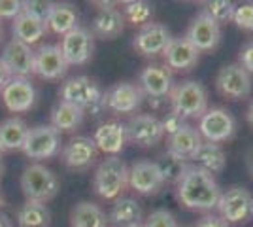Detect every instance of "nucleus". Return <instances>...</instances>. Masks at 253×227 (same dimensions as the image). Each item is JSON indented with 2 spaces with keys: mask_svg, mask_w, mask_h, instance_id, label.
I'll return each mask as SVG.
<instances>
[{
  "mask_svg": "<svg viewBox=\"0 0 253 227\" xmlns=\"http://www.w3.org/2000/svg\"><path fill=\"white\" fill-rule=\"evenodd\" d=\"M176 197L189 210L211 212L213 208H217L221 187L217 185L211 174L195 165H189L181 180L176 184Z\"/></svg>",
  "mask_w": 253,
  "mask_h": 227,
  "instance_id": "1",
  "label": "nucleus"
},
{
  "mask_svg": "<svg viewBox=\"0 0 253 227\" xmlns=\"http://www.w3.org/2000/svg\"><path fill=\"white\" fill-rule=\"evenodd\" d=\"M59 100L74 104L80 110H84L85 114L91 112L98 116L102 110H106L104 93L100 86L89 76H74L64 80L59 89Z\"/></svg>",
  "mask_w": 253,
  "mask_h": 227,
  "instance_id": "2",
  "label": "nucleus"
},
{
  "mask_svg": "<svg viewBox=\"0 0 253 227\" xmlns=\"http://www.w3.org/2000/svg\"><path fill=\"white\" fill-rule=\"evenodd\" d=\"M93 187L104 201H117L128 187V167L119 155L104 157L96 165Z\"/></svg>",
  "mask_w": 253,
  "mask_h": 227,
  "instance_id": "3",
  "label": "nucleus"
},
{
  "mask_svg": "<svg viewBox=\"0 0 253 227\" xmlns=\"http://www.w3.org/2000/svg\"><path fill=\"white\" fill-rule=\"evenodd\" d=\"M169 102L170 112L181 119H201L208 110V93L201 82L185 80L172 87Z\"/></svg>",
  "mask_w": 253,
  "mask_h": 227,
  "instance_id": "4",
  "label": "nucleus"
},
{
  "mask_svg": "<svg viewBox=\"0 0 253 227\" xmlns=\"http://www.w3.org/2000/svg\"><path fill=\"white\" fill-rule=\"evenodd\" d=\"M59 176L42 163H31L21 174V189L27 201L49 203L59 193Z\"/></svg>",
  "mask_w": 253,
  "mask_h": 227,
  "instance_id": "5",
  "label": "nucleus"
},
{
  "mask_svg": "<svg viewBox=\"0 0 253 227\" xmlns=\"http://www.w3.org/2000/svg\"><path fill=\"white\" fill-rule=\"evenodd\" d=\"M61 133L55 129L53 125H36L29 129L27 140L23 144V153L34 163L51 159L59 155L63 146H61Z\"/></svg>",
  "mask_w": 253,
  "mask_h": 227,
  "instance_id": "6",
  "label": "nucleus"
},
{
  "mask_svg": "<svg viewBox=\"0 0 253 227\" xmlns=\"http://www.w3.org/2000/svg\"><path fill=\"white\" fill-rule=\"evenodd\" d=\"M219 218L227 224H246L253 218V193L242 185H232L221 191L217 203Z\"/></svg>",
  "mask_w": 253,
  "mask_h": 227,
  "instance_id": "7",
  "label": "nucleus"
},
{
  "mask_svg": "<svg viewBox=\"0 0 253 227\" xmlns=\"http://www.w3.org/2000/svg\"><path fill=\"white\" fill-rule=\"evenodd\" d=\"M215 89L229 100H242L252 95V74L238 63H231L219 68L215 76Z\"/></svg>",
  "mask_w": 253,
  "mask_h": 227,
  "instance_id": "8",
  "label": "nucleus"
},
{
  "mask_svg": "<svg viewBox=\"0 0 253 227\" xmlns=\"http://www.w3.org/2000/svg\"><path fill=\"white\" fill-rule=\"evenodd\" d=\"M144 97L146 95L138 84L117 82L104 93V104L106 110L117 116H130V114L136 116V112L144 102Z\"/></svg>",
  "mask_w": 253,
  "mask_h": 227,
  "instance_id": "9",
  "label": "nucleus"
},
{
  "mask_svg": "<svg viewBox=\"0 0 253 227\" xmlns=\"http://www.w3.org/2000/svg\"><path fill=\"white\" fill-rule=\"evenodd\" d=\"M125 129H126V142L134 144L138 148H153L165 136L163 123L153 114H136V116H130V119L125 123Z\"/></svg>",
  "mask_w": 253,
  "mask_h": 227,
  "instance_id": "10",
  "label": "nucleus"
},
{
  "mask_svg": "<svg viewBox=\"0 0 253 227\" xmlns=\"http://www.w3.org/2000/svg\"><path fill=\"white\" fill-rule=\"evenodd\" d=\"M197 129L201 133L202 140L221 144L234 136L236 121L231 112H227L225 108H208L206 114L199 119Z\"/></svg>",
  "mask_w": 253,
  "mask_h": 227,
  "instance_id": "11",
  "label": "nucleus"
},
{
  "mask_svg": "<svg viewBox=\"0 0 253 227\" xmlns=\"http://www.w3.org/2000/svg\"><path fill=\"white\" fill-rule=\"evenodd\" d=\"M199 51H213L221 42V25L211 19L204 10H201L191 19L187 31L183 34Z\"/></svg>",
  "mask_w": 253,
  "mask_h": 227,
  "instance_id": "12",
  "label": "nucleus"
},
{
  "mask_svg": "<svg viewBox=\"0 0 253 227\" xmlns=\"http://www.w3.org/2000/svg\"><path fill=\"white\" fill-rule=\"evenodd\" d=\"M98 148L93 138L78 135L72 136L61 150V161L70 171H87L96 163Z\"/></svg>",
  "mask_w": 253,
  "mask_h": 227,
  "instance_id": "13",
  "label": "nucleus"
},
{
  "mask_svg": "<svg viewBox=\"0 0 253 227\" xmlns=\"http://www.w3.org/2000/svg\"><path fill=\"white\" fill-rule=\"evenodd\" d=\"M61 51L68 66H80L91 61L93 49H95V36L89 29L78 27L68 34H64L61 44H59Z\"/></svg>",
  "mask_w": 253,
  "mask_h": 227,
  "instance_id": "14",
  "label": "nucleus"
},
{
  "mask_svg": "<svg viewBox=\"0 0 253 227\" xmlns=\"http://www.w3.org/2000/svg\"><path fill=\"white\" fill-rule=\"evenodd\" d=\"M0 100L11 114H25L36 104V87L29 78H10L0 91Z\"/></svg>",
  "mask_w": 253,
  "mask_h": 227,
  "instance_id": "15",
  "label": "nucleus"
},
{
  "mask_svg": "<svg viewBox=\"0 0 253 227\" xmlns=\"http://www.w3.org/2000/svg\"><path fill=\"white\" fill-rule=\"evenodd\" d=\"M170 40H172V34L167 25L149 21L148 25L140 27V31L134 34L132 47L136 49V53L144 57H157L165 53Z\"/></svg>",
  "mask_w": 253,
  "mask_h": 227,
  "instance_id": "16",
  "label": "nucleus"
},
{
  "mask_svg": "<svg viewBox=\"0 0 253 227\" xmlns=\"http://www.w3.org/2000/svg\"><path fill=\"white\" fill-rule=\"evenodd\" d=\"M165 185L155 161L140 159L128 167V187L138 195H157Z\"/></svg>",
  "mask_w": 253,
  "mask_h": 227,
  "instance_id": "17",
  "label": "nucleus"
},
{
  "mask_svg": "<svg viewBox=\"0 0 253 227\" xmlns=\"http://www.w3.org/2000/svg\"><path fill=\"white\" fill-rule=\"evenodd\" d=\"M68 70V63L64 59L59 44H42L34 49V74L42 80H61Z\"/></svg>",
  "mask_w": 253,
  "mask_h": 227,
  "instance_id": "18",
  "label": "nucleus"
},
{
  "mask_svg": "<svg viewBox=\"0 0 253 227\" xmlns=\"http://www.w3.org/2000/svg\"><path fill=\"white\" fill-rule=\"evenodd\" d=\"M163 59L170 72H189L199 63L201 51L185 36H172L169 47L163 53Z\"/></svg>",
  "mask_w": 253,
  "mask_h": 227,
  "instance_id": "19",
  "label": "nucleus"
},
{
  "mask_svg": "<svg viewBox=\"0 0 253 227\" xmlns=\"http://www.w3.org/2000/svg\"><path fill=\"white\" fill-rule=\"evenodd\" d=\"M0 61L8 68L11 78H29L34 74V49L15 38L4 45Z\"/></svg>",
  "mask_w": 253,
  "mask_h": 227,
  "instance_id": "20",
  "label": "nucleus"
},
{
  "mask_svg": "<svg viewBox=\"0 0 253 227\" xmlns=\"http://www.w3.org/2000/svg\"><path fill=\"white\" fill-rule=\"evenodd\" d=\"M138 86L151 100H167L174 87L172 72L165 65H148L140 72Z\"/></svg>",
  "mask_w": 253,
  "mask_h": 227,
  "instance_id": "21",
  "label": "nucleus"
},
{
  "mask_svg": "<svg viewBox=\"0 0 253 227\" xmlns=\"http://www.w3.org/2000/svg\"><path fill=\"white\" fill-rule=\"evenodd\" d=\"M100 8L96 10L95 17L91 21V33L96 38L102 40H114L117 36H121L125 31V17L121 10L114 8V4L110 2H100Z\"/></svg>",
  "mask_w": 253,
  "mask_h": 227,
  "instance_id": "22",
  "label": "nucleus"
},
{
  "mask_svg": "<svg viewBox=\"0 0 253 227\" xmlns=\"http://www.w3.org/2000/svg\"><path fill=\"white\" fill-rule=\"evenodd\" d=\"M93 140H95L98 151L106 153V157L119 155L126 144L125 123H121V121H104L102 125L96 127Z\"/></svg>",
  "mask_w": 253,
  "mask_h": 227,
  "instance_id": "23",
  "label": "nucleus"
},
{
  "mask_svg": "<svg viewBox=\"0 0 253 227\" xmlns=\"http://www.w3.org/2000/svg\"><path fill=\"white\" fill-rule=\"evenodd\" d=\"M202 144V136L197 127L193 125H183L179 131H176L172 136H169L167 140V151L178 155L185 161H191V157L195 155V151L199 150V146Z\"/></svg>",
  "mask_w": 253,
  "mask_h": 227,
  "instance_id": "24",
  "label": "nucleus"
},
{
  "mask_svg": "<svg viewBox=\"0 0 253 227\" xmlns=\"http://www.w3.org/2000/svg\"><path fill=\"white\" fill-rule=\"evenodd\" d=\"M191 165H195V167H199V169L213 176V174L223 173V169L227 165V155H225L221 144L202 140L199 150L195 151V155L191 157Z\"/></svg>",
  "mask_w": 253,
  "mask_h": 227,
  "instance_id": "25",
  "label": "nucleus"
},
{
  "mask_svg": "<svg viewBox=\"0 0 253 227\" xmlns=\"http://www.w3.org/2000/svg\"><path fill=\"white\" fill-rule=\"evenodd\" d=\"M47 31L64 36L70 31H74L80 27V15L76 6L68 4V2H53L51 13L47 17Z\"/></svg>",
  "mask_w": 253,
  "mask_h": 227,
  "instance_id": "26",
  "label": "nucleus"
},
{
  "mask_svg": "<svg viewBox=\"0 0 253 227\" xmlns=\"http://www.w3.org/2000/svg\"><path fill=\"white\" fill-rule=\"evenodd\" d=\"M11 33H13L15 40L32 47L34 44H38L47 34V25L43 21L34 19L31 15H27V13H19L11 21Z\"/></svg>",
  "mask_w": 253,
  "mask_h": 227,
  "instance_id": "27",
  "label": "nucleus"
},
{
  "mask_svg": "<svg viewBox=\"0 0 253 227\" xmlns=\"http://www.w3.org/2000/svg\"><path fill=\"white\" fill-rule=\"evenodd\" d=\"M142 218H144V212H142V206L136 199L119 197L117 201H114L108 220L112 224H116L117 227H132L140 226Z\"/></svg>",
  "mask_w": 253,
  "mask_h": 227,
  "instance_id": "28",
  "label": "nucleus"
},
{
  "mask_svg": "<svg viewBox=\"0 0 253 227\" xmlns=\"http://www.w3.org/2000/svg\"><path fill=\"white\" fill-rule=\"evenodd\" d=\"M84 118H85L84 110H80L74 104H68V102L59 100L51 110V123L49 125H53L61 135L63 133H74L84 123Z\"/></svg>",
  "mask_w": 253,
  "mask_h": 227,
  "instance_id": "29",
  "label": "nucleus"
},
{
  "mask_svg": "<svg viewBox=\"0 0 253 227\" xmlns=\"http://www.w3.org/2000/svg\"><path fill=\"white\" fill-rule=\"evenodd\" d=\"M106 212L91 201H82L70 212V227H106Z\"/></svg>",
  "mask_w": 253,
  "mask_h": 227,
  "instance_id": "30",
  "label": "nucleus"
},
{
  "mask_svg": "<svg viewBox=\"0 0 253 227\" xmlns=\"http://www.w3.org/2000/svg\"><path fill=\"white\" fill-rule=\"evenodd\" d=\"M17 227H49L51 224V210L45 203L25 201L17 210Z\"/></svg>",
  "mask_w": 253,
  "mask_h": 227,
  "instance_id": "31",
  "label": "nucleus"
},
{
  "mask_svg": "<svg viewBox=\"0 0 253 227\" xmlns=\"http://www.w3.org/2000/svg\"><path fill=\"white\" fill-rule=\"evenodd\" d=\"M27 135H29V125L21 118H8L0 123V138L6 151L23 150Z\"/></svg>",
  "mask_w": 253,
  "mask_h": 227,
  "instance_id": "32",
  "label": "nucleus"
},
{
  "mask_svg": "<svg viewBox=\"0 0 253 227\" xmlns=\"http://www.w3.org/2000/svg\"><path fill=\"white\" fill-rule=\"evenodd\" d=\"M155 165H157L165 184H178L179 180H181V176L187 171V167H189V163L185 161V159H181V157L170 153V151L161 153L155 159Z\"/></svg>",
  "mask_w": 253,
  "mask_h": 227,
  "instance_id": "33",
  "label": "nucleus"
},
{
  "mask_svg": "<svg viewBox=\"0 0 253 227\" xmlns=\"http://www.w3.org/2000/svg\"><path fill=\"white\" fill-rule=\"evenodd\" d=\"M121 13L125 17V21L132 23L134 27H144L148 25L151 15H153V6L149 2H144V0H130V2H125L123 8H121Z\"/></svg>",
  "mask_w": 253,
  "mask_h": 227,
  "instance_id": "34",
  "label": "nucleus"
},
{
  "mask_svg": "<svg viewBox=\"0 0 253 227\" xmlns=\"http://www.w3.org/2000/svg\"><path fill=\"white\" fill-rule=\"evenodd\" d=\"M234 10H236V6L229 2V0H213V2H206V8L204 11L211 15V19H215V21L219 23H227V21H232V17H234Z\"/></svg>",
  "mask_w": 253,
  "mask_h": 227,
  "instance_id": "35",
  "label": "nucleus"
},
{
  "mask_svg": "<svg viewBox=\"0 0 253 227\" xmlns=\"http://www.w3.org/2000/svg\"><path fill=\"white\" fill-rule=\"evenodd\" d=\"M51 8L53 2H45V0H25L23 2V13H27V15L43 23H47Z\"/></svg>",
  "mask_w": 253,
  "mask_h": 227,
  "instance_id": "36",
  "label": "nucleus"
},
{
  "mask_svg": "<svg viewBox=\"0 0 253 227\" xmlns=\"http://www.w3.org/2000/svg\"><path fill=\"white\" fill-rule=\"evenodd\" d=\"M144 227H178V222L174 214L167 210V208H159V210H153L146 222H144Z\"/></svg>",
  "mask_w": 253,
  "mask_h": 227,
  "instance_id": "37",
  "label": "nucleus"
},
{
  "mask_svg": "<svg viewBox=\"0 0 253 227\" xmlns=\"http://www.w3.org/2000/svg\"><path fill=\"white\" fill-rule=\"evenodd\" d=\"M232 21L236 23L238 29H242V31H252L253 33V2L236 6Z\"/></svg>",
  "mask_w": 253,
  "mask_h": 227,
  "instance_id": "38",
  "label": "nucleus"
},
{
  "mask_svg": "<svg viewBox=\"0 0 253 227\" xmlns=\"http://www.w3.org/2000/svg\"><path fill=\"white\" fill-rule=\"evenodd\" d=\"M23 13V2L19 0H0V21L2 19H15Z\"/></svg>",
  "mask_w": 253,
  "mask_h": 227,
  "instance_id": "39",
  "label": "nucleus"
},
{
  "mask_svg": "<svg viewBox=\"0 0 253 227\" xmlns=\"http://www.w3.org/2000/svg\"><path fill=\"white\" fill-rule=\"evenodd\" d=\"M161 123H163L165 135H167V136H172L176 131H179L183 125H185V119H181L179 116H176L174 112H169L165 118L161 119Z\"/></svg>",
  "mask_w": 253,
  "mask_h": 227,
  "instance_id": "40",
  "label": "nucleus"
},
{
  "mask_svg": "<svg viewBox=\"0 0 253 227\" xmlns=\"http://www.w3.org/2000/svg\"><path fill=\"white\" fill-rule=\"evenodd\" d=\"M238 65L246 68L250 74H253V40L246 42L240 47V53H238Z\"/></svg>",
  "mask_w": 253,
  "mask_h": 227,
  "instance_id": "41",
  "label": "nucleus"
},
{
  "mask_svg": "<svg viewBox=\"0 0 253 227\" xmlns=\"http://www.w3.org/2000/svg\"><path fill=\"white\" fill-rule=\"evenodd\" d=\"M197 227H229V224L219 216H215V214H206L199 220Z\"/></svg>",
  "mask_w": 253,
  "mask_h": 227,
  "instance_id": "42",
  "label": "nucleus"
},
{
  "mask_svg": "<svg viewBox=\"0 0 253 227\" xmlns=\"http://www.w3.org/2000/svg\"><path fill=\"white\" fill-rule=\"evenodd\" d=\"M11 76H10V72H8V68L4 66V63L0 61V91H2V87L8 84V80H10Z\"/></svg>",
  "mask_w": 253,
  "mask_h": 227,
  "instance_id": "43",
  "label": "nucleus"
},
{
  "mask_svg": "<svg viewBox=\"0 0 253 227\" xmlns=\"http://www.w3.org/2000/svg\"><path fill=\"white\" fill-rule=\"evenodd\" d=\"M246 163H248V169H250V174L253 176V148L248 153H246Z\"/></svg>",
  "mask_w": 253,
  "mask_h": 227,
  "instance_id": "44",
  "label": "nucleus"
},
{
  "mask_svg": "<svg viewBox=\"0 0 253 227\" xmlns=\"http://www.w3.org/2000/svg\"><path fill=\"white\" fill-rule=\"evenodd\" d=\"M0 227H13V224H11V220L4 212H0Z\"/></svg>",
  "mask_w": 253,
  "mask_h": 227,
  "instance_id": "45",
  "label": "nucleus"
},
{
  "mask_svg": "<svg viewBox=\"0 0 253 227\" xmlns=\"http://www.w3.org/2000/svg\"><path fill=\"white\" fill-rule=\"evenodd\" d=\"M246 118H248V121H250V125L253 127V102L250 104V108H248V114H246Z\"/></svg>",
  "mask_w": 253,
  "mask_h": 227,
  "instance_id": "46",
  "label": "nucleus"
},
{
  "mask_svg": "<svg viewBox=\"0 0 253 227\" xmlns=\"http://www.w3.org/2000/svg\"><path fill=\"white\" fill-rule=\"evenodd\" d=\"M4 151H6V148H4V144H2V138H0V157H2Z\"/></svg>",
  "mask_w": 253,
  "mask_h": 227,
  "instance_id": "47",
  "label": "nucleus"
},
{
  "mask_svg": "<svg viewBox=\"0 0 253 227\" xmlns=\"http://www.w3.org/2000/svg\"><path fill=\"white\" fill-rule=\"evenodd\" d=\"M2 173H4V163H2V159H0V178H2Z\"/></svg>",
  "mask_w": 253,
  "mask_h": 227,
  "instance_id": "48",
  "label": "nucleus"
},
{
  "mask_svg": "<svg viewBox=\"0 0 253 227\" xmlns=\"http://www.w3.org/2000/svg\"><path fill=\"white\" fill-rule=\"evenodd\" d=\"M4 206V197H2V191H0V208Z\"/></svg>",
  "mask_w": 253,
  "mask_h": 227,
  "instance_id": "49",
  "label": "nucleus"
},
{
  "mask_svg": "<svg viewBox=\"0 0 253 227\" xmlns=\"http://www.w3.org/2000/svg\"><path fill=\"white\" fill-rule=\"evenodd\" d=\"M0 42H2V21H0Z\"/></svg>",
  "mask_w": 253,
  "mask_h": 227,
  "instance_id": "50",
  "label": "nucleus"
},
{
  "mask_svg": "<svg viewBox=\"0 0 253 227\" xmlns=\"http://www.w3.org/2000/svg\"><path fill=\"white\" fill-rule=\"evenodd\" d=\"M132 227H144V224H140V226H132Z\"/></svg>",
  "mask_w": 253,
  "mask_h": 227,
  "instance_id": "51",
  "label": "nucleus"
}]
</instances>
